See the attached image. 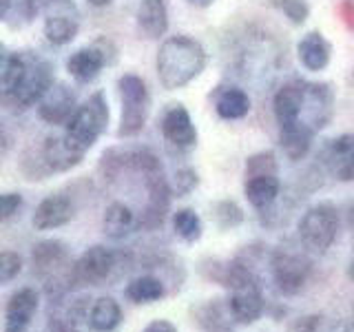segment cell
I'll return each instance as SVG.
<instances>
[{
  "mask_svg": "<svg viewBox=\"0 0 354 332\" xmlns=\"http://www.w3.org/2000/svg\"><path fill=\"white\" fill-rule=\"evenodd\" d=\"M158 77L166 91L182 89L204 71L206 51L197 40L188 36H173L160 44Z\"/></svg>",
  "mask_w": 354,
  "mask_h": 332,
  "instance_id": "1",
  "label": "cell"
},
{
  "mask_svg": "<svg viewBox=\"0 0 354 332\" xmlns=\"http://www.w3.org/2000/svg\"><path fill=\"white\" fill-rule=\"evenodd\" d=\"M221 284L230 290L228 310L237 324H254L263 315V297L257 277L250 273L248 266L239 261H232L224 266Z\"/></svg>",
  "mask_w": 354,
  "mask_h": 332,
  "instance_id": "2",
  "label": "cell"
},
{
  "mask_svg": "<svg viewBox=\"0 0 354 332\" xmlns=\"http://www.w3.org/2000/svg\"><path fill=\"white\" fill-rule=\"evenodd\" d=\"M118 89H120V100H122V120H120L118 136L133 138L144 129V124H147V120H149V111H151L149 89L144 84L142 77L133 73L122 75Z\"/></svg>",
  "mask_w": 354,
  "mask_h": 332,
  "instance_id": "3",
  "label": "cell"
},
{
  "mask_svg": "<svg viewBox=\"0 0 354 332\" xmlns=\"http://www.w3.org/2000/svg\"><path fill=\"white\" fill-rule=\"evenodd\" d=\"M109 124V104L102 93H93L84 104L77 107L69 124L64 127V133L71 138V142L84 153L93 147L104 133Z\"/></svg>",
  "mask_w": 354,
  "mask_h": 332,
  "instance_id": "4",
  "label": "cell"
},
{
  "mask_svg": "<svg viewBox=\"0 0 354 332\" xmlns=\"http://www.w3.org/2000/svg\"><path fill=\"white\" fill-rule=\"evenodd\" d=\"M339 232V210L328 204L321 202L310 206L304 217L299 219V239L301 243L317 255L328 252V248L335 243Z\"/></svg>",
  "mask_w": 354,
  "mask_h": 332,
  "instance_id": "5",
  "label": "cell"
},
{
  "mask_svg": "<svg viewBox=\"0 0 354 332\" xmlns=\"http://www.w3.org/2000/svg\"><path fill=\"white\" fill-rule=\"evenodd\" d=\"M25 58H27L25 73H22L14 93L5 98V102L14 104L18 109H29L33 104H38L53 84L51 64L47 60L33 53H25Z\"/></svg>",
  "mask_w": 354,
  "mask_h": 332,
  "instance_id": "6",
  "label": "cell"
},
{
  "mask_svg": "<svg viewBox=\"0 0 354 332\" xmlns=\"http://www.w3.org/2000/svg\"><path fill=\"white\" fill-rule=\"evenodd\" d=\"M272 279L283 295H297L304 290L310 277V264L306 257L288 248H277L272 252Z\"/></svg>",
  "mask_w": 354,
  "mask_h": 332,
  "instance_id": "7",
  "label": "cell"
},
{
  "mask_svg": "<svg viewBox=\"0 0 354 332\" xmlns=\"http://www.w3.org/2000/svg\"><path fill=\"white\" fill-rule=\"evenodd\" d=\"M115 268V252L106 246H91L73 264L71 279L84 286H102Z\"/></svg>",
  "mask_w": 354,
  "mask_h": 332,
  "instance_id": "8",
  "label": "cell"
},
{
  "mask_svg": "<svg viewBox=\"0 0 354 332\" xmlns=\"http://www.w3.org/2000/svg\"><path fill=\"white\" fill-rule=\"evenodd\" d=\"M40 162L44 164V171L47 173H62L69 171L73 166H77L84 158V151L77 149L71 142V138L62 133V136H49L44 140L42 149H40Z\"/></svg>",
  "mask_w": 354,
  "mask_h": 332,
  "instance_id": "9",
  "label": "cell"
},
{
  "mask_svg": "<svg viewBox=\"0 0 354 332\" xmlns=\"http://www.w3.org/2000/svg\"><path fill=\"white\" fill-rule=\"evenodd\" d=\"M77 111L75 107V95L66 84L62 82H53L51 89L44 98L38 102V116L47 122V124H69V120L73 118V113Z\"/></svg>",
  "mask_w": 354,
  "mask_h": 332,
  "instance_id": "10",
  "label": "cell"
},
{
  "mask_svg": "<svg viewBox=\"0 0 354 332\" xmlns=\"http://www.w3.org/2000/svg\"><path fill=\"white\" fill-rule=\"evenodd\" d=\"M304 95H306V82L304 80L286 82L279 91L274 93L272 107H274V118H277L279 129L301 124Z\"/></svg>",
  "mask_w": 354,
  "mask_h": 332,
  "instance_id": "11",
  "label": "cell"
},
{
  "mask_svg": "<svg viewBox=\"0 0 354 332\" xmlns=\"http://www.w3.org/2000/svg\"><path fill=\"white\" fill-rule=\"evenodd\" d=\"M162 136L177 149H193L197 144V129L191 113L182 104H173L162 118Z\"/></svg>",
  "mask_w": 354,
  "mask_h": 332,
  "instance_id": "12",
  "label": "cell"
},
{
  "mask_svg": "<svg viewBox=\"0 0 354 332\" xmlns=\"http://www.w3.org/2000/svg\"><path fill=\"white\" fill-rule=\"evenodd\" d=\"M40 297L33 288H20L7 299L5 306V332H27L38 310Z\"/></svg>",
  "mask_w": 354,
  "mask_h": 332,
  "instance_id": "13",
  "label": "cell"
},
{
  "mask_svg": "<svg viewBox=\"0 0 354 332\" xmlns=\"http://www.w3.org/2000/svg\"><path fill=\"white\" fill-rule=\"evenodd\" d=\"M326 164L339 182H354V133H346L330 142Z\"/></svg>",
  "mask_w": 354,
  "mask_h": 332,
  "instance_id": "14",
  "label": "cell"
},
{
  "mask_svg": "<svg viewBox=\"0 0 354 332\" xmlns=\"http://www.w3.org/2000/svg\"><path fill=\"white\" fill-rule=\"evenodd\" d=\"M73 217V204L64 195H49L36 206L33 213V228L36 230H51L60 228Z\"/></svg>",
  "mask_w": 354,
  "mask_h": 332,
  "instance_id": "15",
  "label": "cell"
},
{
  "mask_svg": "<svg viewBox=\"0 0 354 332\" xmlns=\"http://www.w3.org/2000/svg\"><path fill=\"white\" fill-rule=\"evenodd\" d=\"M297 55L301 64L308 71H324L330 64V55H332V47L330 42L324 38V33L319 31H310L299 40L297 44Z\"/></svg>",
  "mask_w": 354,
  "mask_h": 332,
  "instance_id": "16",
  "label": "cell"
},
{
  "mask_svg": "<svg viewBox=\"0 0 354 332\" xmlns=\"http://www.w3.org/2000/svg\"><path fill=\"white\" fill-rule=\"evenodd\" d=\"M69 264V252H66L62 241H42L33 248V268H36L42 277H58Z\"/></svg>",
  "mask_w": 354,
  "mask_h": 332,
  "instance_id": "17",
  "label": "cell"
},
{
  "mask_svg": "<svg viewBox=\"0 0 354 332\" xmlns=\"http://www.w3.org/2000/svg\"><path fill=\"white\" fill-rule=\"evenodd\" d=\"M138 25L147 38H162L169 31L166 0H142L138 7Z\"/></svg>",
  "mask_w": 354,
  "mask_h": 332,
  "instance_id": "18",
  "label": "cell"
},
{
  "mask_svg": "<svg viewBox=\"0 0 354 332\" xmlns=\"http://www.w3.org/2000/svg\"><path fill=\"white\" fill-rule=\"evenodd\" d=\"M106 58L104 53L95 47H82L75 53H71V58L66 60V71L75 77L77 82H91L102 71Z\"/></svg>",
  "mask_w": 354,
  "mask_h": 332,
  "instance_id": "19",
  "label": "cell"
},
{
  "mask_svg": "<svg viewBox=\"0 0 354 332\" xmlns=\"http://www.w3.org/2000/svg\"><path fill=\"white\" fill-rule=\"evenodd\" d=\"M122 324V308L113 297H100L88 310V330L113 332Z\"/></svg>",
  "mask_w": 354,
  "mask_h": 332,
  "instance_id": "20",
  "label": "cell"
},
{
  "mask_svg": "<svg viewBox=\"0 0 354 332\" xmlns=\"http://www.w3.org/2000/svg\"><path fill=\"white\" fill-rule=\"evenodd\" d=\"M281 191L279 177L277 175H257V177H248L246 184H243V193L246 199L254 208H268L274 204L277 195Z\"/></svg>",
  "mask_w": 354,
  "mask_h": 332,
  "instance_id": "21",
  "label": "cell"
},
{
  "mask_svg": "<svg viewBox=\"0 0 354 332\" xmlns=\"http://www.w3.org/2000/svg\"><path fill=\"white\" fill-rule=\"evenodd\" d=\"M77 31H80V22L66 11H55V14L44 18V36L55 47H64V44L73 42Z\"/></svg>",
  "mask_w": 354,
  "mask_h": 332,
  "instance_id": "22",
  "label": "cell"
},
{
  "mask_svg": "<svg viewBox=\"0 0 354 332\" xmlns=\"http://www.w3.org/2000/svg\"><path fill=\"white\" fill-rule=\"evenodd\" d=\"M215 109L219 118H224V120H241V118H246L250 111V98L239 86H224L217 93Z\"/></svg>",
  "mask_w": 354,
  "mask_h": 332,
  "instance_id": "23",
  "label": "cell"
},
{
  "mask_svg": "<svg viewBox=\"0 0 354 332\" xmlns=\"http://www.w3.org/2000/svg\"><path fill=\"white\" fill-rule=\"evenodd\" d=\"M315 133L317 131H313L306 124H292V127L279 129V142H281L283 153L290 160H304L310 147H313Z\"/></svg>",
  "mask_w": 354,
  "mask_h": 332,
  "instance_id": "24",
  "label": "cell"
},
{
  "mask_svg": "<svg viewBox=\"0 0 354 332\" xmlns=\"http://www.w3.org/2000/svg\"><path fill=\"white\" fill-rule=\"evenodd\" d=\"M133 226H136V215H133V210L127 204L113 202L106 208L104 219H102V228L111 239L127 237L133 230Z\"/></svg>",
  "mask_w": 354,
  "mask_h": 332,
  "instance_id": "25",
  "label": "cell"
},
{
  "mask_svg": "<svg viewBox=\"0 0 354 332\" xmlns=\"http://www.w3.org/2000/svg\"><path fill=\"white\" fill-rule=\"evenodd\" d=\"M127 297L131 299L133 304H153V302H160L164 297V284L158 279V277H151V275H144L133 279L127 286Z\"/></svg>",
  "mask_w": 354,
  "mask_h": 332,
  "instance_id": "26",
  "label": "cell"
},
{
  "mask_svg": "<svg viewBox=\"0 0 354 332\" xmlns=\"http://www.w3.org/2000/svg\"><path fill=\"white\" fill-rule=\"evenodd\" d=\"M173 228L177 232V237H182L184 241L193 243L202 237V219L195 213L193 208H182L173 215Z\"/></svg>",
  "mask_w": 354,
  "mask_h": 332,
  "instance_id": "27",
  "label": "cell"
},
{
  "mask_svg": "<svg viewBox=\"0 0 354 332\" xmlns=\"http://www.w3.org/2000/svg\"><path fill=\"white\" fill-rule=\"evenodd\" d=\"M27 58L25 53H5L3 58V98H9L18 86L22 73H25Z\"/></svg>",
  "mask_w": 354,
  "mask_h": 332,
  "instance_id": "28",
  "label": "cell"
},
{
  "mask_svg": "<svg viewBox=\"0 0 354 332\" xmlns=\"http://www.w3.org/2000/svg\"><path fill=\"white\" fill-rule=\"evenodd\" d=\"M257 175H277V160L274 153L263 151L248 158L246 162V180L248 177H257Z\"/></svg>",
  "mask_w": 354,
  "mask_h": 332,
  "instance_id": "29",
  "label": "cell"
},
{
  "mask_svg": "<svg viewBox=\"0 0 354 332\" xmlns=\"http://www.w3.org/2000/svg\"><path fill=\"white\" fill-rule=\"evenodd\" d=\"M272 5L292 22V25H304L310 16V7L306 0H272Z\"/></svg>",
  "mask_w": 354,
  "mask_h": 332,
  "instance_id": "30",
  "label": "cell"
},
{
  "mask_svg": "<svg viewBox=\"0 0 354 332\" xmlns=\"http://www.w3.org/2000/svg\"><path fill=\"white\" fill-rule=\"evenodd\" d=\"M215 219L221 228H235L241 224L243 213L235 202H219L215 206Z\"/></svg>",
  "mask_w": 354,
  "mask_h": 332,
  "instance_id": "31",
  "label": "cell"
},
{
  "mask_svg": "<svg viewBox=\"0 0 354 332\" xmlns=\"http://www.w3.org/2000/svg\"><path fill=\"white\" fill-rule=\"evenodd\" d=\"M22 270V257L14 250H5L0 255V282L9 284Z\"/></svg>",
  "mask_w": 354,
  "mask_h": 332,
  "instance_id": "32",
  "label": "cell"
},
{
  "mask_svg": "<svg viewBox=\"0 0 354 332\" xmlns=\"http://www.w3.org/2000/svg\"><path fill=\"white\" fill-rule=\"evenodd\" d=\"M20 206H22V195H18V193H5L3 197H0V219H3V221L11 219L18 213Z\"/></svg>",
  "mask_w": 354,
  "mask_h": 332,
  "instance_id": "33",
  "label": "cell"
},
{
  "mask_svg": "<svg viewBox=\"0 0 354 332\" xmlns=\"http://www.w3.org/2000/svg\"><path fill=\"white\" fill-rule=\"evenodd\" d=\"M177 180H175V193L177 197H182L186 193H191L193 188L197 186V175L191 169H184V171H177Z\"/></svg>",
  "mask_w": 354,
  "mask_h": 332,
  "instance_id": "34",
  "label": "cell"
},
{
  "mask_svg": "<svg viewBox=\"0 0 354 332\" xmlns=\"http://www.w3.org/2000/svg\"><path fill=\"white\" fill-rule=\"evenodd\" d=\"M321 326V317L310 315V317H301L297 319L295 324L290 326V332H317Z\"/></svg>",
  "mask_w": 354,
  "mask_h": 332,
  "instance_id": "35",
  "label": "cell"
},
{
  "mask_svg": "<svg viewBox=\"0 0 354 332\" xmlns=\"http://www.w3.org/2000/svg\"><path fill=\"white\" fill-rule=\"evenodd\" d=\"M142 332H177V328L171 324V321H166V319H155Z\"/></svg>",
  "mask_w": 354,
  "mask_h": 332,
  "instance_id": "36",
  "label": "cell"
},
{
  "mask_svg": "<svg viewBox=\"0 0 354 332\" xmlns=\"http://www.w3.org/2000/svg\"><path fill=\"white\" fill-rule=\"evenodd\" d=\"M188 5H193V7H199V9H206L215 3V0H186Z\"/></svg>",
  "mask_w": 354,
  "mask_h": 332,
  "instance_id": "37",
  "label": "cell"
},
{
  "mask_svg": "<svg viewBox=\"0 0 354 332\" xmlns=\"http://www.w3.org/2000/svg\"><path fill=\"white\" fill-rule=\"evenodd\" d=\"M88 5H93V7H109L113 0H86Z\"/></svg>",
  "mask_w": 354,
  "mask_h": 332,
  "instance_id": "38",
  "label": "cell"
},
{
  "mask_svg": "<svg viewBox=\"0 0 354 332\" xmlns=\"http://www.w3.org/2000/svg\"><path fill=\"white\" fill-rule=\"evenodd\" d=\"M350 277H352V282H354V261H352V266H350Z\"/></svg>",
  "mask_w": 354,
  "mask_h": 332,
  "instance_id": "39",
  "label": "cell"
}]
</instances>
